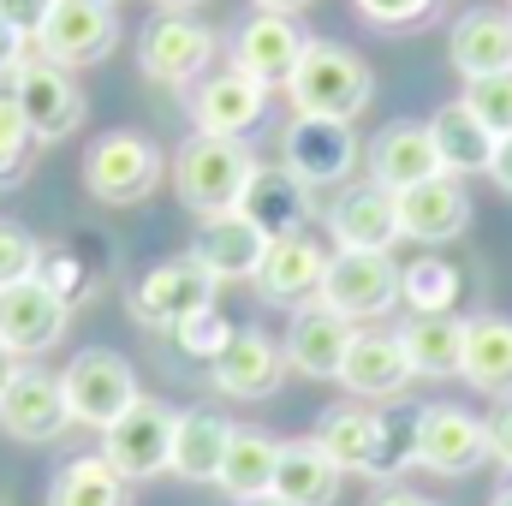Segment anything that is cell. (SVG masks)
Returning <instances> with one entry per match:
<instances>
[{
  "label": "cell",
  "mask_w": 512,
  "mask_h": 506,
  "mask_svg": "<svg viewBox=\"0 0 512 506\" xmlns=\"http://www.w3.org/2000/svg\"><path fill=\"white\" fill-rule=\"evenodd\" d=\"M411 358L399 346V334H382V328H358L352 346H346V364H340V387L364 405H387L411 387Z\"/></svg>",
  "instance_id": "d6986e66"
},
{
  "label": "cell",
  "mask_w": 512,
  "mask_h": 506,
  "mask_svg": "<svg viewBox=\"0 0 512 506\" xmlns=\"http://www.w3.org/2000/svg\"><path fill=\"white\" fill-rule=\"evenodd\" d=\"M18 114L30 120L36 143H60L84 126V90L66 66L54 60H24V78H18Z\"/></svg>",
  "instance_id": "2e32d148"
},
{
  "label": "cell",
  "mask_w": 512,
  "mask_h": 506,
  "mask_svg": "<svg viewBox=\"0 0 512 506\" xmlns=\"http://www.w3.org/2000/svg\"><path fill=\"white\" fill-rule=\"evenodd\" d=\"M358 12L376 30H417L435 18V0H358Z\"/></svg>",
  "instance_id": "f35d334b"
},
{
  "label": "cell",
  "mask_w": 512,
  "mask_h": 506,
  "mask_svg": "<svg viewBox=\"0 0 512 506\" xmlns=\"http://www.w3.org/2000/svg\"><path fill=\"white\" fill-rule=\"evenodd\" d=\"M364 149H358V131L352 120H316V114H292V126L280 137V167L292 179H304L310 191H328V185H346L358 173Z\"/></svg>",
  "instance_id": "8992f818"
},
{
  "label": "cell",
  "mask_w": 512,
  "mask_h": 506,
  "mask_svg": "<svg viewBox=\"0 0 512 506\" xmlns=\"http://www.w3.org/2000/svg\"><path fill=\"white\" fill-rule=\"evenodd\" d=\"M215 274L197 262V256H167V262H155L137 286H131L126 310L131 322H143V328H161V334H179L191 316H203V310H215Z\"/></svg>",
  "instance_id": "5b68a950"
},
{
  "label": "cell",
  "mask_w": 512,
  "mask_h": 506,
  "mask_svg": "<svg viewBox=\"0 0 512 506\" xmlns=\"http://www.w3.org/2000/svg\"><path fill=\"white\" fill-rule=\"evenodd\" d=\"M173 429H179V411L137 393L126 417H114L102 429V459L126 477V483H143V477H161L167 459H173Z\"/></svg>",
  "instance_id": "9c48e42d"
},
{
  "label": "cell",
  "mask_w": 512,
  "mask_h": 506,
  "mask_svg": "<svg viewBox=\"0 0 512 506\" xmlns=\"http://www.w3.org/2000/svg\"><path fill=\"white\" fill-rule=\"evenodd\" d=\"M268 84H256L251 72L239 66H221L209 72L197 90H191V120L197 131H215V137H245L251 143L256 131L268 126Z\"/></svg>",
  "instance_id": "9a60e30c"
},
{
  "label": "cell",
  "mask_w": 512,
  "mask_h": 506,
  "mask_svg": "<svg viewBox=\"0 0 512 506\" xmlns=\"http://www.w3.org/2000/svg\"><path fill=\"white\" fill-rule=\"evenodd\" d=\"M489 506H512V477H507V483H501V495H495V501H489Z\"/></svg>",
  "instance_id": "c3c4849f"
},
{
  "label": "cell",
  "mask_w": 512,
  "mask_h": 506,
  "mask_svg": "<svg viewBox=\"0 0 512 506\" xmlns=\"http://www.w3.org/2000/svg\"><path fill=\"white\" fill-rule=\"evenodd\" d=\"M161 173H167L161 143L143 137V131H131V126L96 137L90 155H84V191H90L96 203H108V209H131V203H143V197L161 185Z\"/></svg>",
  "instance_id": "277c9868"
},
{
  "label": "cell",
  "mask_w": 512,
  "mask_h": 506,
  "mask_svg": "<svg viewBox=\"0 0 512 506\" xmlns=\"http://www.w3.org/2000/svg\"><path fill=\"white\" fill-rule=\"evenodd\" d=\"M209 60H215V30L197 24L191 12H155L143 24V42H137V66L167 84V90H197L209 78Z\"/></svg>",
  "instance_id": "52a82bcc"
},
{
  "label": "cell",
  "mask_w": 512,
  "mask_h": 506,
  "mask_svg": "<svg viewBox=\"0 0 512 506\" xmlns=\"http://www.w3.org/2000/svg\"><path fill=\"white\" fill-rule=\"evenodd\" d=\"M262 251H268V239L256 233L239 209H227V215H209V221L197 227V239H191V256H197V262H203L215 280H256Z\"/></svg>",
  "instance_id": "484cf974"
},
{
  "label": "cell",
  "mask_w": 512,
  "mask_h": 506,
  "mask_svg": "<svg viewBox=\"0 0 512 506\" xmlns=\"http://www.w3.org/2000/svg\"><path fill=\"white\" fill-rule=\"evenodd\" d=\"M256 12H286V18H292V12H304V6H310V0H251Z\"/></svg>",
  "instance_id": "bcb514c9"
},
{
  "label": "cell",
  "mask_w": 512,
  "mask_h": 506,
  "mask_svg": "<svg viewBox=\"0 0 512 506\" xmlns=\"http://www.w3.org/2000/svg\"><path fill=\"white\" fill-rule=\"evenodd\" d=\"M411 459L435 477H471L489 459V423L465 405H423L411 417Z\"/></svg>",
  "instance_id": "ba28073f"
},
{
  "label": "cell",
  "mask_w": 512,
  "mask_h": 506,
  "mask_svg": "<svg viewBox=\"0 0 512 506\" xmlns=\"http://www.w3.org/2000/svg\"><path fill=\"white\" fill-rule=\"evenodd\" d=\"M459 376L477 393L512 399V316H471L465 322V358Z\"/></svg>",
  "instance_id": "83f0119b"
},
{
  "label": "cell",
  "mask_w": 512,
  "mask_h": 506,
  "mask_svg": "<svg viewBox=\"0 0 512 506\" xmlns=\"http://www.w3.org/2000/svg\"><path fill=\"white\" fill-rule=\"evenodd\" d=\"M227 340H233V328H227L215 310H203V316H191V322L179 328V346H185V352H197V358H209V364H215V352H221Z\"/></svg>",
  "instance_id": "ab89813d"
},
{
  "label": "cell",
  "mask_w": 512,
  "mask_h": 506,
  "mask_svg": "<svg viewBox=\"0 0 512 506\" xmlns=\"http://www.w3.org/2000/svg\"><path fill=\"white\" fill-rule=\"evenodd\" d=\"M399 298L411 304V316H453L459 268L447 256H417L411 268H399Z\"/></svg>",
  "instance_id": "e575fe53"
},
{
  "label": "cell",
  "mask_w": 512,
  "mask_h": 506,
  "mask_svg": "<svg viewBox=\"0 0 512 506\" xmlns=\"http://www.w3.org/2000/svg\"><path fill=\"white\" fill-rule=\"evenodd\" d=\"M48 506H131V483L102 453H84V459H66L54 471Z\"/></svg>",
  "instance_id": "836d02e7"
},
{
  "label": "cell",
  "mask_w": 512,
  "mask_h": 506,
  "mask_svg": "<svg viewBox=\"0 0 512 506\" xmlns=\"http://www.w3.org/2000/svg\"><path fill=\"white\" fill-rule=\"evenodd\" d=\"M114 42H120V18H114V6H96V0H54L36 30V54L66 72L96 66L102 54H114Z\"/></svg>",
  "instance_id": "7c38bea8"
},
{
  "label": "cell",
  "mask_w": 512,
  "mask_h": 506,
  "mask_svg": "<svg viewBox=\"0 0 512 506\" xmlns=\"http://www.w3.org/2000/svg\"><path fill=\"white\" fill-rule=\"evenodd\" d=\"M370 96H376V72L364 66V54L346 42H328V36H310L286 78V102L316 120H358L370 108Z\"/></svg>",
  "instance_id": "6da1fadb"
},
{
  "label": "cell",
  "mask_w": 512,
  "mask_h": 506,
  "mask_svg": "<svg viewBox=\"0 0 512 506\" xmlns=\"http://www.w3.org/2000/svg\"><path fill=\"white\" fill-rule=\"evenodd\" d=\"M6 376H12V370H6V352H0V387H6Z\"/></svg>",
  "instance_id": "681fc988"
},
{
  "label": "cell",
  "mask_w": 512,
  "mask_h": 506,
  "mask_svg": "<svg viewBox=\"0 0 512 506\" xmlns=\"http://www.w3.org/2000/svg\"><path fill=\"white\" fill-rule=\"evenodd\" d=\"M340 465L316 447V441H292L280 447V465H274V501L286 506H334L340 501Z\"/></svg>",
  "instance_id": "f546056e"
},
{
  "label": "cell",
  "mask_w": 512,
  "mask_h": 506,
  "mask_svg": "<svg viewBox=\"0 0 512 506\" xmlns=\"http://www.w3.org/2000/svg\"><path fill=\"white\" fill-rule=\"evenodd\" d=\"M251 173H256V155H251V143H245V137L197 131V137H185V143H179V155H173V191H179V203H185L197 221L239 209V197H245Z\"/></svg>",
  "instance_id": "7a4b0ae2"
},
{
  "label": "cell",
  "mask_w": 512,
  "mask_h": 506,
  "mask_svg": "<svg viewBox=\"0 0 512 506\" xmlns=\"http://www.w3.org/2000/svg\"><path fill=\"white\" fill-rule=\"evenodd\" d=\"M155 6H167V12H191V6H203V0H155Z\"/></svg>",
  "instance_id": "7dc6e473"
},
{
  "label": "cell",
  "mask_w": 512,
  "mask_h": 506,
  "mask_svg": "<svg viewBox=\"0 0 512 506\" xmlns=\"http://www.w3.org/2000/svg\"><path fill=\"white\" fill-rule=\"evenodd\" d=\"M322 280H328V251L310 239V233H286V239H268L262 268H256V292L268 304H286V310H304L322 298Z\"/></svg>",
  "instance_id": "e0dca14e"
},
{
  "label": "cell",
  "mask_w": 512,
  "mask_h": 506,
  "mask_svg": "<svg viewBox=\"0 0 512 506\" xmlns=\"http://www.w3.org/2000/svg\"><path fill=\"white\" fill-rule=\"evenodd\" d=\"M24 42H30V36L0 12V66H18V60H24Z\"/></svg>",
  "instance_id": "7bdbcfd3"
},
{
  "label": "cell",
  "mask_w": 512,
  "mask_h": 506,
  "mask_svg": "<svg viewBox=\"0 0 512 506\" xmlns=\"http://www.w3.org/2000/svg\"><path fill=\"white\" fill-rule=\"evenodd\" d=\"M286 376V346L280 340H268L262 328H239L221 352H215V364H209V381L227 393V399H268L274 387Z\"/></svg>",
  "instance_id": "7402d4cb"
},
{
  "label": "cell",
  "mask_w": 512,
  "mask_h": 506,
  "mask_svg": "<svg viewBox=\"0 0 512 506\" xmlns=\"http://www.w3.org/2000/svg\"><path fill=\"white\" fill-rule=\"evenodd\" d=\"M334 316L346 322H376L399 304V262L387 251H340L328 256V280H322V298Z\"/></svg>",
  "instance_id": "8fae6325"
},
{
  "label": "cell",
  "mask_w": 512,
  "mask_h": 506,
  "mask_svg": "<svg viewBox=\"0 0 512 506\" xmlns=\"http://www.w3.org/2000/svg\"><path fill=\"white\" fill-rule=\"evenodd\" d=\"M48 6H54V0H0V12H6V18H12L24 36H30V42H36V30H42Z\"/></svg>",
  "instance_id": "b9f144b4"
},
{
  "label": "cell",
  "mask_w": 512,
  "mask_h": 506,
  "mask_svg": "<svg viewBox=\"0 0 512 506\" xmlns=\"http://www.w3.org/2000/svg\"><path fill=\"white\" fill-rule=\"evenodd\" d=\"M36 161V131L18 114V102H0V191H12Z\"/></svg>",
  "instance_id": "d590c367"
},
{
  "label": "cell",
  "mask_w": 512,
  "mask_h": 506,
  "mask_svg": "<svg viewBox=\"0 0 512 506\" xmlns=\"http://www.w3.org/2000/svg\"><path fill=\"white\" fill-rule=\"evenodd\" d=\"M36 274H42V245H36V233L18 227V221H0V292L18 286V280H36Z\"/></svg>",
  "instance_id": "74e56055"
},
{
  "label": "cell",
  "mask_w": 512,
  "mask_h": 506,
  "mask_svg": "<svg viewBox=\"0 0 512 506\" xmlns=\"http://www.w3.org/2000/svg\"><path fill=\"white\" fill-rule=\"evenodd\" d=\"M304 42H310V36H304L286 12H251V18L233 30V66L251 72L256 84H268V90H286V78H292Z\"/></svg>",
  "instance_id": "44dd1931"
},
{
  "label": "cell",
  "mask_w": 512,
  "mask_h": 506,
  "mask_svg": "<svg viewBox=\"0 0 512 506\" xmlns=\"http://www.w3.org/2000/svg\"><path fill=\"white\" fill-rule=\"evenodd\" d=\"M310 185L304 179H292L280 161H256L251 185H245V197H239V215L251 221L262 239H286V233H304V221H310Z\"/></svg>",
  "instance_id": "603a6c76"
},
{
  "label": "cell",
  "mask_w": 512,
  "mask_h": 506,
  "mask_svg": "<svg viewBox=\"0 0 512 506\" xmlns=\"http://www.w3.org/2000/svg\"><path fill=\"white\" fill-rule=\"evenodd\" d=\"M483 423H489V459L512 471V399H501L495 417H483Z\"/></svg>",
  "instance_id": "60d3db41"
},
{
  "label": "cell",
  "mask_w": 512,
  "mask_h": 506,
  "mask_svg": "<svg viewBox=\"0 0 512 506\" xmlns=\"http://www.w3.org/2000/svg\"><path fill=\"white\" fill-rule=\"evenodd\" d=\"M0 429H6L12 441H30V447L60 441V435L72 429L60 376H48V370H36V364H18V370L6 376V387H0Z\"/></svg>",
  "instance_id": "5bb4252c"
},
{
  "label": "cell",
  "mask_w": 512,
  "mask_h": 506,
  "mask_svg": "<svg viewBox=\"0 0 512 506\" xmlns=\"http://www.w3.org/2000/svg\"><path fill=\"white\" fill-rule=\"evenodd\" d=\"M471 227V191L459 173H435L411 191H399V233L417 245H453Z\"/></svg>",
  "instance_id": "ac0fdd59"
},
{
  "label": "cell",
  "mask_w": 512,
  "mask_h": 506,
  "mask_svg": "<svg viewBox=\"0 0 512 506\" xmlns=\"http://www.w3.org/2000/svg\"><path fill=\"white\" fill-rule=\"evenodd\" d=\"M429 137H435V149H441V167L447 173H489L495 167V149H501V137L483 126L465 102H447L435 120H429Z\"/></svg>",
  "instance_id": "4dcf8cb0"
},
{
  "label": "cell",
  "mask_w": 512,
  "mask_h": 506,
  "mask_svg": "<svg viewBox=\"0 0 512 506\" xmlns=\"http://www.w3.org/2000/svg\"><path fill=\"white\" fill-rule=\"evenodd\" d=\"M489 173H495V185L512 197V137H501V149H495V167H489Z\"/></svg>",
  "instance_id": "ee69618b"
},
{
  "label": "cell",
  "mask_w": 512,
  "mask_h": 506,
  "mask_svg": "<svg viewBox=\"0 0 512 506\" xmlns=\"http://www.w3.org/2000/svg\"><path fill=\"white\" fill-rule=\"evenodd\" d=\"M227 441H233V423H227V417H215V411H179L167 471L185 477V483H221Z\"/></svg>",
  "instance_id": "f1b7e54d"
},
{
  "label": "cell",
  "mask_w": 512,
  "mask_h": 506,
  "mask_svg": "<svg viewBox=\"0 0 512 506\" xmlns=\"http://www.w3.org/2000/svg\"><path fill=\"white\" fill-rule=\"evenodd\" d=\"M352 322L334 316L328 304H304L286 328V370L310 381H340V364H346V346H352Z\"/></svg>",
  "instance_id": "cb8c5ba5"
},
{
  "label": "cell",
  "mask_w": 512,
  "mask_h": 506,
  "mask_svg": "<svg viewBox=\"0 0 512 506\" xmlns=\"http://www.w3.org/2000/svg\"><path fill=\"white\" fill-rule=\"evenodd\" d=\"M328 239L340 251H393L399 233V197L382 185H346L328 203Z\"/></svg>",
  "instance_id": "ffe728a7"
},
{
  "label": "cell",
  "mask_w": 512,
  "mask_h": 506,
  "mask_svg": "<svg viewBox=\"0 0 512 506\" xmlns=\"http://www.w3.org/2000/svg\"><path fill=\"white\" fill-rule=\"evenodd\" d=\"M274 465H280V447H274L262 429H233L227 459H221V483H215V489H227L239 506L268 501V495H274Z\"/></svg>",
  "instance_id": "d6a6232c"
},
{
  "label": "cell",
  "mask_w": 512,
  "mask_h": 506,
  "mask_svg": "<svg viewBox=\"0 0 512 506\" xmlns=\"http://www.w3.org/2000/svg\"><path fill=\"white\" fill-rule=\"evenodd\" d=\"M435 173H447L441 149H435L429 126H417V120H399V126H387L370 143V185H382L393 197L411 191V185H423V179H435Z\"/></svg>",
  "instance_id": "d4e9b609"
},
{
  "label": "cell",
  "mask_w": 512,
  "mask_h": 506,
  "mask_svg": "<svg viewBox=\"0 0 512 506\" xmlns=\"http://www.w3.org/2000/svg\"><path fill=\"white\" fill-rule=\"evenodd\" d=\"M66 322H72V304L42 274L0 292V352L6 358H42L48 346H60Z\"/></svg>",
  "instance_id": "4fadbf2b"
},
{
  "label": "cell",
  "mask_w": 512,
  "mask_h": 506,
  "mask_svg": "<svg viewBox=\"0 0 512 506\" xmlns=\"http://www.w3.org/2000/svg\"><path fill=\"white\" fill-rule=\"evenodd\" d=\"M60 387H66L72 423H84V429H108L114 417H126L131 405H137V376H131L126 358L108 352V346L78 352V358L60 370Z\"/></svg>",
  "instance_id": "30bf717a"
},
{
  "label": "cell",
  "mask_w": 512,
  "mask_h": 506,
  "mask_svg": "<svg viewBox=\"0 0 512 506\" xmlns=\"http://www.w3.org/2000/svg\"><path fill=\"white\" fill-rule=\"evenodd\" d=\"M447 54L459 66V78H501L512 72V18L507 12H465L447 36Z\"/></svg>",
  "instance_id": "4316f807"
},
{
  "label": "cell",
  "mask_w": 512,
  "mask_h": 506,
  "mask_svg": "<svg viewBox=\"0 0 512 506\" xmlns=\"http://www.w3.org/2000/svg\"><path fill=\"white\" fill-rule=\"evenodd\" d=\"M370 506H441V501H429V495H411V489H382Z\"/></svg>",
  "instance_id": "f6af8a7d"
},
{
  "label": "cell",
  "mask_w": 512,
  "mask_h": 506,
  "mask_svg": "<svg viewBox=\"0 0 512 506\" xmlns=\"http://www.w3.org/2000/svg\"><path fill=\"white\" fill-rule=\"evenodd\" d=\"M316 447L340 471H358V477H393V471L417 465L411 459V429L399 435L393 417H382L376 405H334V411H322Z\"/></svg>",
  "instance_id": "3957f363"
},
{
  "label": "cell",
  "mask_w": 512,
  "mask_h": 506,
  "mask_svg": "<svg viewBox=\"0 0 512 506\" xmlns=\"http://www.w3.org/2000/svg\"><path fill=\"white\" fill-rule=\"evenodd\" d=\"M399 346L411 358V376L447 381L459 376V358H465V322L459 316H411L399 328Z\"/></svg>",
  "instance_id": "1f68e13d"
},
{
  "label": "cell",
  "mask_w": 512,
  "mask_h": 506,
  "mask_svg": "<svg viewBox=\"0 0 512 506\" xmlns=\"http://www.w3.org/2000/svg\"><path fill=\"white\" fill-rule=\"evenodd\" d=\"M251 506H286V501H274V495H268V501H251Z\"/></svg>",
  "instance_id": "f907efd6"
},
{
  "label": "cell",
  "mask_w": 512,
  "mask_h": 506,
  "mask_svg": "<svg viewBox=\"0 0 512 506\" xmlns=\"http://www.w3.org/2000/svg\"><path fill=\"white\" fill-rule=\"evenodd\" d=\"M459 102L495 131V137H512V72H501V78H471Z\"/></svg>",
  "instance_id": "8d00e7d4"
},
{
  "label": "cell",
  "mask_w": 512,
  "mask_h": 506,
  "mask_svg": "<svg viewBox=\"0 0 512 506\" xmlns=\"http://www.w3.org/2000/svg\"><path fill=\"white\" fill-rule=\"evenodd\" d=\"M96 6H120V0H96Z\"/></svg>",
  "instance_id": "816d5d0a"
}]
</instances>
